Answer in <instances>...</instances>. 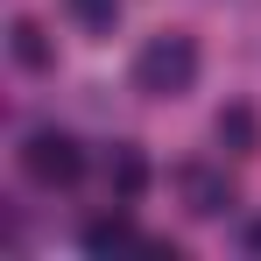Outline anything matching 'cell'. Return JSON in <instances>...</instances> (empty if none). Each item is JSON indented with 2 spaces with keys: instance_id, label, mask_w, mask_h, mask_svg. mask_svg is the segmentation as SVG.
Masks as SVG:
<instances>
[{
  "instance_id": "obj_1",
  "label": "cell",
  "mask_w": 261,
  "mask_h": 261,
  "mask_svg": "<svg viewBox=\"0 0 261 261\" xmlns=\"http://www.w3.org/2000/svg\"><path fill=\"white\" fill-rule=\"evenodd\" d=\"M198 78V43L191 36H148L141 57H134V92H148V99H176V92H191Z\"/></svg>"
},
{
  "instance_id": "obj_2",
  "label": "cell",
  "mask_w": 261,
  "mask_h": 261,
  "mask_svg": "<svg viewBox=\"0 0 261 261\" xmlns=\"http://www.w3.org/2000/svg\"><path fill=\"white\" fill-rule=\"evenodd\" d=\"M21 170L36 176L43 191H64V184H78V176H85V148H78L71 134L43 127V134H29V141H21Z\"/></svg>"
},
{
  "instance_id": "obj_3",
  "label": "cell",
  "mask_w": 261,
  "mask_h": 261,
  "mask_svg": "<svg viewBox=\"0 0 261 261\" xmlns=\"http://www.w3.org/2000/svg\"><path fill=\"white\" fill-rule=\"evenodd\" d=\"M184 205L198 219H219V212H233V184L219 170H184Z\"/></svg>"
},
{
  "instance_id": "obj_4",
  "label": "cell",
  "mask_w": 261,
  "mask_h": 261,
  "mask_svg": "<svg viewBox=\"0 0 261 261\" xmlns=\"http://www.w3.org/2000/svg\"><path fill=\"white\" fill-rule=\"evenodd\" d=\"M212 134H219V148L226 155H254L261 148V120H254V106H226L212 120Z\"/></svg>"
},
{
  "instance_id": "obj_5",
  "label": "cell",
  "mask_w": 261,
  "mask_h": 261,
  "mask_svg": "<svg viewBox=\"0 0 261 261\" xmlns=\"http://www.w3.org/2000/svg\"><path fill=\"white\" fill-rule=\"evenodd\" d=\"M106 184H113V191H120V198H141V191H148V155H141V148H127V141H120V148H113V155H106Z\"/></svg>"
},
{
  "instance_id": "obj_6",
  "label": "cell",
  "mask_w": 261,
  "mask_h": 261,
  "mask_svg": "<svg viewBox=\"0 0 261 261\" xmlns=\"http://www.w3.org/2000/svg\"><path fill=\"white\" fill-rule=\"evenodd\" d=\"M85 247H92V254H127V247H148V240L113 212V219H92V226H85Z\"/></svg>"
},
{
  "instance_id": "obj_7",
  "label": "cell",
  "mask_w": 261,
  "mask_h": 261,
  "mask_svg": "<svg viewBox=\"0 0 261 261\" xmlns=\"http://www.w3.org/2000/svg\"><path fill=\"white\" fill-rule=\"evenodd\" d=\"M14 64L21 71H49V43H43L36 21H14Z\"/></svg>"
},
{
  "instance_id": "obj_8",
  "label": "cell",
  "mask_w": 261,
  "mask_h": 261,
  "mask_svg": "<svg viewBox=\"0 0 261 261\" xmlns=\"http://www.w3.org/2000/svg\"><path fill=\"white\" fill-rule=\"evenodd\" d=\"M64 7H71V14H78L85 29H99V36H106V29L120 21V0H64Z\"/></svg>"
},
{
  "instance_id": "obj_9",
  "label": "cell",
  "mask_w": 261,
  "mask_h": 261,
  "mask_svg": "<svg viewBox=\"0 0 261 261\" xmlns=\"http://www.w3.org/2000/svg\"><path fill=\"white\" fill-rule=\"evenodd\" d=\"M247 247H254V254H261V219H254V226H247Z\"/></svg>"
}]
</instances>
